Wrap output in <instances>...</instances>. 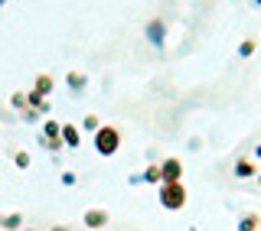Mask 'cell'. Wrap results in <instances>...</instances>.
I'll return each mask as SVG.
<instances>
[{"label": "cell", "mask_w": 261, "mask_h": 231, "mask_svg": "<svg viewBox=\"0 0 261 231\" xmlns=\"http://www.w3.org/2000/svg\"><path fill=\"white\" fill-rule=\"evenodd\" d=\"M186 186L183 183H160L157 186V202L163 205L167 212H179V209H186Z\"/></svg>", "instance_id": "1"}, {"label": "cell", "mask_w": 261, "mask_h": 231, "mask_svg": "<svg viewBox=\"0 0 261 231\" xmlns=\"http://www.w3.org/2000/svg\"><path fill=\"white\" fill-rule=\"evenodd\" d=\"M121 150V127L114 124H101L95 130V153L98 156H114Z\"/></svg>", "instance_id": "2"}, {"label": "cell", "mask_w": 261, "mask_h": 231, "mask_svg": "<svg viewBox=\"0 0 261 231\" xmlns=\"http://www.w3.org/2000/svg\"><path fill=\"white\" fill-rule=\"evenodd\" d=\"M160 176H163V183H183V163L176 156L160 160Z\"/></svg>", "instance_id": "3"}, {"label": "cell", "mask_w": 261, "mask_h": 231, "mask_svg": "<svg viewBox=\"0 0 261 231\" xmlns=\"http://www.w3.org/2000/svg\"><path fill=\"white\" fill-rule=\"evenodd\" d=\"M82 221H85V228L101 231L105 225H108V212H105V209H88L85 215H82Z\"/></svg>", "instance_id": "4"}, {"label": "cell", "mask_w": 261, "mask_h": 231, "mask_svg": "<svg viewBox=\"0 0 261 231\" xmlns=\"http://www.w3.org/2000/svg\"><path fill=\"white\" fill-rule=\"evenodd\" d=\"M144 33H147V39H150L153 46H163V36H167V23H163V20H150Z\"/></svg>", "instance_id": "5"}, {"label": "cell", "mask_w": 261, "mask_h": 231, "mask_svg": "<svg viewBox=\"0 0 261 231\" xmlns=\"http://www.w3.org/2000/svg\"><path fill=\"white\" fill-rule=\"evenodd\" d=\"M59 137H62V143H65V147H72V150H75V147L82 143V127H75V124H62Z\"/></svg>", "instance_id": "6"}, {"label": "cell", "mask_w": 261, "mask_h": 231, "mask_svg": "<svg viewBox=\"0 0 261 231\" xmlns=\"http://www.w3.org/2000/svg\"><path fill=\"white\" fill-rule=\"evenodd\" d=\"M235 176H239V179H255L258 176L255 160H251V156H242V160L235 163Z\"/></svg>", "instance_id": "7"}, {"label": "cell", "mask_w": 261, "mask_h": 231, "mask_svg": "<svg viewBox=\"0 0 261 231\" xmlns=\"http://www.w3.org/2000/svg\"><path fill=\"white\" fill-rule=\"evenodd\" d=\"M53 88H56L53 75H36V81H33V92H39L43 98H49V95H53Z\"/></svg>", "instance_id": "8"}, {"label": "cell", "mask_w": 261, "mask_h": 231, "mask_svg": "<svg viewBox=\"0 0 261 231\" xmlns=\"http://www.w3.org/2000/svg\"><path fill=\"white\" fill-rule=\"evenodd\" d=\"M27 108H33V111H39V114H46L49 111V101L39 92H27Z\"/></svg>", "instance_id": "9"}, {"label": "cell", "mask_w": 261, "mask_h": 231, "mask_svg": "<svg viewBox=\"0 0 261 231\" xmlns=\"http://www.w3.org/2000/svg\"><path fill=\"white\" fill-rule=\"evenodd\" d=\"M141 183H150V186H160V183H163V176H160V163H150V166L144 169Z\"/></svg>", "instance_id": "10"}, {"label": "cell", "mask_w": 261, "mask_h": 231, "mask_svg": "<svg viewBox=\"0 0 261 231\" xmlns=\"http://www.w3.org/2000/svg\"><path fill=\"white\" fill-rule=\"evenodd\" d=\"M62 124L59 121H43V140H59Z\"/></svg>", "instance_id": "11"}, {"label": "cell", "mask_w": 261, "mask_h": 231, "mask_svg": "<svg viewBox=\"0 0 261 231\" xmlns=\"http://www.w3.org/2000/svg\"><path fill=\"white\" fill-rule=\"evenodd\" d=\"M258 225H261L258 215H242L239 218V231H258Z\"/></svg>", "instance_id": "12"}, {"label": "cell", "mask_w": 261, "mask_h": 231, "mask_svg": "<svg viewBox=\"0 0 261 231\" xmlns=\"http://www.w3.org/2000/svg\"><path fill=\"white\" fill-rule=\"evenodd\" d=\"M255 49H258L255 39H242V43H239V55H242V59H251V55H255Z\"/></svg>", "instance_id": "13"}, {"label": "cell", "mask_w": 261, "mask_h": 231, "mask_svg": "<svg viewBox=\"0 0 261 231\" xmlns=\"http://www.w3.org/2000/svg\"><path fill=\"white\" fill-rule=\"evenodd\" d=\"M69 88H72V92H82V88H85V75H79V72H69Z\"/></svg>", "instance_id": "14"}, {"label": "cell", "mask_w": 261, "mask_h": 231, "mask_svg": "<svg viewBox=\"0 0 261 231\" xmlns=\"http://www.w3.org/2000/svg\"><path fill=\"white\" fill-rule=\"evenodd\" d=\"M10 104H13L16 111H27V95H23V92H13V98H10Z\"/></svg>", "instance_id": "15"}, {"label": "cell", "mask_w": 261, "mask_h": 231, "mask_svg": "<svg viewBox=\"0 0 261 231\" xmlns=\"http://www.w3.org/2000/svg\"><path fill=\"white\" fill-rule=\"evenodd\" d=\"M98 127H101V121H98V118H95V114H88V118H85V121H82V130H92V134H95V130H98Z\"/></svg>", "instance_id": "16"}, {"label": "cell", "mask_w": 261, "mask_h": 231, "mask_svg": "<svg viewBox=\"0 0 261 231\" xmlns=\"http://www.w3.org/2000/svg\"><path fill=\"white\" fill-rule=\"evenodd\" d=\"M13 163H16V166H20V169H27V166H30V153L16 150V153H13Z\"/></svg>", "instance_id": "17"}, {"label": "cell", "mask_w": 261, "mask_h": 231, "mask_svg": "<svg viewBox=\"0 0 261 231\" xmlns=\"http://www.w3.org/2000/svg\"><path fill=\"white\" fill-rule=\"evenodd\" d=\"M20 225H23L20 215H7V218H4V228H20Z\"/></svg>", "instance_id": "18"}, {"label": "cell", "mask_w": 261, "mask_h": 231, "mask_svg": "<svg viewBox=\"0 0 261 231\" xmlns=\"http://www.w3.org/2000/svg\"><path fill=\"white\" fill-rule=\"evenodd\" d=\"M62 186H75V172H62Z\"/></svg>", "instance_id": "19"}, {"label": "cell", "mask_w": 261, "mask_h": 231, "mask_svg": "<svg viewBox=\"0 0 261 231\" xmlns=\"http://www.w3.org/2000/svg\"><path fill=\"white\" fill-rule=\"evenodd\" d=\"M23 118H27V121H39V111H33V108H27V111H23Z\"/></svg>", "instance_id": "20"}, {"label": "cell", "mask_w": 261, "mask_h": 231, "mask_svg": "<svg viewBox=\"0 0 261 231\" xmlns=\"http://www.w3.org/2000/svg\"><path fill=\"white\" fill-rule=\"evenodd\" d=\"M255 160H261V143H258V147H255Z\"/></svg>", "instance_id": "21"}, {"label": "cell", "mask_w": 261, "mask_h": 231, "mask_svg": "<svg viewBox=\"0 0 261 231\" xmlns=\"http://www.w3.org/2000/svg\"><path fill=\"white\" fill-rule=\"evenodd\" d=\"M49 231H69V228H62V225H56V228H49Z\"/></svg>", "instance_id": "22"}, {"label": "cell", "mask_w": 261, "mask_h": 231, "mask_svg": "<svg viewBox=\"0 0 261 231\" xmlns=\"http://www.w3.org/2000/svg\"><path fill=\"white\" fill-rule=\"evenodd\" d=\"M251 4H255V7H261V0H251Z\"/></svg>", "instance_id": "23"}, {"label": "cell", "mask_w": 261, "mask_h": 231, "mask_svg": "<svg viewBox=\"0 0 261 231\" xmlns=\"http://www.w3.org/2000/svg\"><path fill=\"white\" fill-rule=\"evenodd\" d=\"M4 4H7V0H0V7H4Z\"/></svg>", "instance_id": "24"}]
</instances>
